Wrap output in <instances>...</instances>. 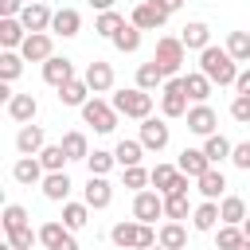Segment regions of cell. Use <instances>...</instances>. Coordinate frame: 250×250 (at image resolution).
Wrapping results in <instances>:
<instances>
[{
	"label": "cell",
	"instance_id": "6da1fadb",
	"mask_svg": "<svg viewBox=\"0 0 250 250\" xmlns=\"http://www.w3.org/2000/svg\"><path fill=\"white\" fill-rule=\"evenodd\" d=\"M199 70H203L211 82H219V86H234V78H238L234 55H230L227 47H203V51H199Z\"/></svg>",
	"mask_w": 250,
	"mask_h": 250
},
{
	"label": "cell",
	"instance_id": "7a4b0ae2",
	"mask_svg": "<svg viewBox=\"0 0 250 250\" xmlns=\"http://www.w3.org/2000/svg\"><path fill=\"white\" fill-rule=\"evenodd\" d=\"M109 102H113V109H117L121 117H137V121L152 117V94H148V90H141V86L117 90V94H113Z\"/></svg>",
	"mask_w": 250,
	"mask_h": 250
},
{
	"label": "cell",
	"instance_id": "3957f363",
	"mask_svg": "<svg viewBox=\"0 0 250 250\" xmlns=\"http://www.w3.org/2000/svg\"><path fill=\"white\" fill-rule=\"evenodd\" d=\"M184 39H176V35H160L156 39V62H160V70L168 74V78H180V70H184Z\"/></svg>",
	"mask_w": 250,
	"mask_h": 250
},
{
	"label": "cell",
	"instance_id": "277c9868",
	"mask_svg": "<svg viewBox=\"0 0 250 250\" xmlns=\"http://www.w3.org/2000/svg\"><path fill=\"white\" fill-rule=\"evenodd\" d=\"M117 109H113V102H102V98H90L86 105H82V121L86 125H94L98 133H113L117 129Z\"/></svg>",
	"mask_w": 250,
	"mask_h": 250
},
{
	"label": "cell",
	"instance_id": "5b68a950",
	"mask_svg": "<svg viewBox=\"0 0 250 250\" xmlns=\"http://www.w3.org/2000/svg\"><path fill=\"white\" fill-rule=\"evenodd\" d=\"M191 98H188V90H184V78H168L164 82V90H160V109H164V117H188V105Z\"/></svg>",
	"mask_w": 250,
	"mask_h": 250
},
{
	"label": "cell",
	"instance_id": "8992f818",
	"mask_svg": "<svg viewBox=\"0 0 250 250\" xmlns=\"http://www.w3.org/2000/svg\"><path fill=\"white\" fill-rule=\"evenodd\" d=\"M168 16H172V12H168L160 0H141V4L133 8V20H129V23H137L141 31H156V27H164Z\"/></svg>",
	"mask_w": 250,
	"mask_h": 250
},
{
	"label": "cell",
	"instance_id": "52a82bcc",
	"mask_svg": "<svg viewBox=\"0 0 250 250\" xmlns=\"http://www.w3.org/2000/svg\"><path fill=\"white\" fill-rule=\"evenodd\" d=\"M164 215V191H137L133 195V219H141V223H156Z\"/></svg>",
	"mask_w": 250,
	"mask_h": 250
},
{
	"label": "cell",
	"instance_id": "ba28073f",
	"mask_svg": "<svg viewBox=\"0 0 250 250\" xmlns=\"http://www.w3.org/2000/svg\"><path fill=\"white\" fill-rule=\"evenodd\" d=\"M39 242H43L47 250H78L74 230H70L66 223H43V227H39Z\"/></svg>",
	"mask_w": 250,
	"mask_h": 250
},
{
	"label": "cell",
	"instance_id": "9c48e42d",
	"mask_svg": "<svg viewBox=\"0 0 250 250\" xmlns=\"http://www.w3.org/2000/svg\"><path fill=\"white\" fill-rule=\"evenodd\" d=\"M51 51H55V43H51L47 31H27V39H23V47H20V55H23L27 62H47Z\"/></svg>",
	"mask_w": 250,
	"mask_h": 250
},
{
	"label": "cell",
	"instance_id": "30bf717a",
	"mask_svg": "<svg viewBox=\"0 0 250 250\" xmlns=\"http://www.w3.org/2000/svg\"><path fill=\"white\" fill-rule=\"evenodd\" d=\"M215 125H219V113H215L207 102H195V105L188 109V129H191V133L211 137V133H215Z\"/></svg>",
	"mask_w": 250,
	"mask_h": 250
},
{
	"label": "cell",
	"instance_id": "8fae6325",
	"mask_svg": "<svg viewBox=\"0 0 250 250\" xmlns=\"http://www.w3.org/2000/svg\"><path fill=\"white\" fill-rule=\"evenodd\" d=\"M20 20H23V27H27V31H47V27H51V20H55V12L47 8V0H31V4L20 12Z\"/></svg>",
	"mask_w": 250,
	"mask_h": 250
},
{
	"label": "cell",
	"instance_id": "7c38bea8",
	"mask_svg": "<svg viewBox=\"0 0 250 250\" xmlns=\"http://www.w3.org/2000/svg\"><path fill=\"white\" fill-rule=\"evenodd\" d=\"M70 78H74V62H70V59L51 55V59L43 62V82H47V86H55V90H59V86H66Z\"/></svg>",
	"mask_w": 250,
	"mask_h": 250
},
{
	"label": "cell",
	"instance_id": "4fadbf2b",
	"mask_svg": "<svg viewBox=\"0 0 250 250\" xmlns=\"http://www.w3.org/2000/svg\"><path fill=\"white\" fill-rule=\"evenodd\" d=\"M109 238H113L117 250H133V246H141V219H121V223H113Z\"/></svg>",
	"mask_w": 250,
	"mask_h": 250
},
{
	"label": "cell",
	"instance_id": "5bb4252c",
	"mask_svg": "<svg viewBox=\"0 0 250 250\" xmlns=\"http://www.w3.org/2000/svg\"><path fill=\"white\" fill-rule=\"evenodd\" d=\"M23 39H27L23 20H20V16H4V20H0V47H4V51H16V47H23Z\"/></svg>",
	"mask_w": 250,
	"mask_h": 250
},
{
	"label": "cell",
	"instance_id": "9a60e30c",
	"mask_svg": "<svg viewBox=\"0 0 250 250\" xmlns=\"http://www.w3.org/2000/svg\"><path fill=\"white\" fill-rule=\"evenodd\" d=\"M164 82H168V74L160 70V62H156V59H148V62H141V66H137V86H141V90L156 94V90H164Z\"/></svg>",
	"mask_w": 250,
	"mask_h": 250
},
{
	"label": "cell",
	"instance_id": "2e32d148",
	"mask_svg": "<svg viewBox=\"0 0 250 250\" xmlns=\"http://www.w3.org/2000/svg\"><path fill=\"white\" fill-rule=\"evenodd\" d=\"M86 82H90V90H94V94L113 90V66H109V62H102V59H94V62L86 66Z\"/></svg>",
	"mask_w": 250,
	"mask_h": 250
},
{
	"label": "cell",
	"instance_id": "e0dca14e",
	"mask_svg": "<svg viewBox=\"0 0 250 250\" xmlns=\"http://www.w3.org/2000/svg\"><path fill=\"white\" fill-rule=\"evenodd\" d=\"M141 145L160 152V148L168 145V125H164V121H156V117H145V121H141Z\"/></svg>",
	"mask_w": 250,
	"mask_h": 250
},
{
	"label": "cell",
	"instance_id": "ac0fdd59",
	"mask_svg": "<svg viewBox=\"0 0 250 250\" xmlns=\"http://www.w3.org/2000/svg\"><path fill=\"white\" fill-rule=\"evenodd\" d=\"M43 145H47V141H43V129H39V125H31V121H27V125H20L16 148H20L23 156H39V152H43Z\"/></svg>",
	"mask_w": 250,
	"mask_h": 250
},
{
	"label": "cell",
	"instance_id": "d6986e66",
	"mask_svg": "<svg viewBox=\"0 0 250 250\" xmlns=\"http://www.w3.org/2000/svg\"><path fill=\"white\" fill-rule=\"evenodd\" d=\"M176 168H180V172H188L191 180H199V176L211 168V160H207V152H203V148H184V152H180V160H176Z\"/></svg>",
	"mask_w": 250,
	"mask_h": 250
},
{
	"label": "cell",
	"instance_id": "ffe728a7",
	"mask_svg": "<svg viewBox=\"0 0 250 250\" xmlns=\"http://www.w3.org/2000/svg\"><path fill=\"white\" fill-rule=\"evenodd\" d=\"M90 94H94V90H90L86 78H70L66 86H59V102H62V105H86Z\"/></svg>",
	"mask_w": 250,
	"mask_h": 250
},
{
	"label": "cell",
	"instance_id": "44dd1931",
	"mask_svg": "<svg viewBox=\"0 0 250 250\" xmlns=\"http://www.w3.org/2000/svg\"><path fill=\"white\" fill-rule=\"evenodd\" d=\"M180 78H184V90H188L191 102H207V98H211V86H215V82H211L203 70H191V74H180Z\"/></svg>",
	"mask_w": 250,
	"mask_h": 250
},
{
	"label": "cell",
	"instance_id": "7402d4cb",
	"mask_svg": "<svg viewBox=\"0 0 250 250\" xmlns=\"http://www.w3.org/2000/svg\"><path fill=\"white\" fill-rule=\"evenodd\" d=\"M70 188H74V184H70L66 172H47V176H43V195L55 199V203H62V199L70 195Z\"/></svg>",
	"mask_w": 250,
	"mask_h": 250
},
{
	"label": "cell",
	"instance_id": "603a6c76",
	"mask_svg": "<svg viewBox=\"0 0 250 250\" xmlns=\"http://www.w3.org/2000/svg\"><path fill=\"white\" fill-rule=\"evenodd\" d=\"M109 199H113L109 180H105V176H90V180H86V203H90V207H109Z\"/></svg>",
	"mask_w": 250,
	"mask_h": 250
},
{
	"label": "cell",
	"instance_id": "cb8c5ba5",
	"mask_svg": "<svg viewBox=\"0 0 250 250\" xmlns=\"http://www.w3.org/2000/svg\"><path fill=\"white\" fill-rule=\"evenodd\" d=\"M184 47H191V51H203V47H211V27L203 23V20H191L188 27H184Z\"/></svg>",
	"mask_w": 250,
	"mask_h": 250
},
{
	"label": "cell",
	"instance_id": "d4e9b609",
	"mask_svg": "<svg viewBox=\"0 0 250 250\" xmlns=\"http://www.w3.org/2000/svg\"><path fill=\"white\" fill-rule=\"evenodd\" d=\"M12 176H16V184H35V180H43V160L39 156H20Z\"/></svg>",
	"mask_w": 250,
	"mask_h": 250
},
{
	"label": "cell",
	"instance_id": "484cf974",
	"mask_svg": "<svg viewBox=\"0 0 250 250\" xmlns=\"http://www.w3.org/2000/svg\"><path fill=\"white\" fill-rule=\"evenodd\" d=\"M195 184H199V191H203L207 199H223V191H227V176H223L215 164H211V168H207V172H203Z\"/></svg>",
	"mask_w": 250,
	"mask_h": 250
},
{
	"label": "cell",
	"instance_id": "4316f807",
	"mask_svg": "<svg viewBox=\"0 0 250 250\" xmlns=\"http://www.w3.org/2000/svg\"><path fill=\"white\" fill-rule=\"evenodd\" d=\"M215 223H223L215 199H207V203H199V207L191 211V227H195V230H215Z\"/></svg>",
	"mask_w": 250,
	"mask_h": 250
},
{
	"label": "cell",
	"instance_id": "83f0119b",
	"mask_svg": "<svg viewBox=\"0 0 250 250\" xmlns=\"http://www.w3.org/2000/svg\"><path fill=\"white\" fill-rule=\"evenodd\" d=\"M78 27H82V16L74 8H59L55 20H51V31L55 35H78Z\"/></svg>",
	"mask_w": 250,
	"mask_h": 250
},
{
	"label": "cell",
	"instance_id": "f1b7e54d",
	"mask_svg": "<svg viewBox=\"0 0 250 250\" xmlns=\"http://www.w3.org/2000/svg\"><path fill=\"white\" fill-rule=\"evenodd\" d=\"M35 109H39L35 94H16V98L8 102V113H12V121H23V125L35 117Z\"/></svg>",
	"mask_w": 250,
	"mask_h": 250
},
{
	"label": "cell",
	"instance_id": "f546056e",
	"mask_svg": "<svg viewBox=\"0 0 250 250\" xmlns=\"http://www.w3.org/2000/svg\"><path fill=\"white\" fill-rule=\"evenodd\" d=\"M203 152H207V160H211V164H223V160H230L234 145H230L223 133H211V137H207V145H203Z\"/></svg>",
	"mask_w": 250,
	"mask_h": 250
},
{
	"label": "cell",
	"instance_id": "4dcf8cb0",
	"mask_svg": "<svg viewBox=\"0 0 250 250\" xmlns=\"http://www.w3.org/2000/svg\"><path fill=\"white\" fill-rule=\"evenodd\" d=\"M160 246H168V250H184V246H188V230H184V223L168 219V223L160 227Z\"/></svg>",
	"mask_w": 250,
	"mask_h": 250
},
{
	"label": "cell",
	"instance_id": "1f68e13d",
	"mask_svg": "<svg viewBox=\"0 0 250 250\" xmlns=\"http://www.w3.org/2000/svg\"><path fill=\"white\" fill-rule=\"evenodd\" d=\"M113 156H117V164H121V168H133V164H141V156H145V145H141V141H117Z\"/></svg>",
	"mask_w": 250,
	"mask_h": 250
},
{
	"label": "cell",
	"instance_id": "d6a6232c",
	"mask_svg": "<svg viewBox=\"0 0 250 250\" xmlns=\"http://www.w3.org/2000/svg\"><path fill=\"white\" fill-rule=\"evenodd\" d=\"M39 160H43V168L47 172H66V148H62V141L59 145H43V152H39Z\"/></svg>",
	"mask_w": 250,
	"mask_h": 250
},
{
	"label": "cell",
	"instance_id": "836d02e7",
	"mask_svg": "<svg viewBox=\"0 0 250 250\" xmlns=\"http://www.w3.org/2000/svg\"><path fill=\"white\" fill-rule=\"evenodd\" d=\"M62 148H66V156H70V160H86V156H90V145H86V133H78V129H70V133H62Z\"/></svg>",
	"mask_w": 250,
	"mask_h": 250
},
{
	"label": "cell",
	"instance_id": "e575fe53",
	"mask_svg": "<svg viewBox=\"0 0 250 250\" xmlns=\"http://www.w3.org/2000/svg\"><path fill=\"white\" fill-rule=\"evenodd\" d=\"M219 215H223V223H242V219H246L242 195H223V199H219Z\"/></svg>",
	"mask_w": 250,
	"mask_h": 250
},
{
	"label": "cell",
	"instance_id": "d590c367",
	"mask_svg": "<svg viewBox=\"0 0 250 250\" xmlns=\"http://www.w3.org/2000/svg\"><path fill=\"white\" fill-rule=\"evenodd\" d=\"M113 47L125 51V55H133V51L141 47V27H137V23H125V27L113 35Z\"/></svg>",
	"mask_w": 250,
	"mask_h": 250
},
{
	"label": "cell",
	"instance_id": "8d00e7d4",
	"mask_svg": "<svg viewBox=\"0 0 250 250\" xmlns=\"http://www.w3.org/2000/svg\"><path fill=\"white\" fill-rule=\"evenodd\" d=\"M62 223H66L70 230H82V227L90 223V203H66V207H62Z\"/></svg>",
	"mask_w": 250,
	"mask_h": 250
},
{
	"label": "cell",
	"instance_id": "74e56055",
	"mask_svg": "<svg viewBox=\"0 0 250 250\" xmlns=\"http://www.w3.org/2000/svg\"><path fill=\"white\" fill-rule=\"evenodd\" d=\"M121 27H125V16H121V12H113V8H105V12L98 16V23H94V31H102V35H109V39H113Z\"/></svg>",
	"mask_w": 250,
	"mask_h": 250
},
{
	"label": "cell",
	"instance_id": "f35d334b",
	"mask_svg": "<svg viewBox=\"0 0 250 250\" xmlns=\"http://www.w3.org/2000/svg\"><path fill=\"white\" fill-rule=\"evenodd\" d=\"M23 62H27L23 55L4 51V55H0V78H4V82H16V78H20V70H23Z\"/></svg>",
	"mask_w": 250,
	"mask_h": 250
},
{
	"label": "cell",
	"instance_id": "ab89813d",
	"mask_svg": "<svg viewBox=\"0 0 250 250\" xmlns=\"http://www.w3.org/2000/svg\"><path fill=\"white\" fill-rule=\"evenodd\" d=\"M113 164H117V156H113V152H105V148H94V152L86 156V168H90V176H105Z\"/></svg>",
	"mask_w": 250,
	"mask_h": 250
},
{
	"label": "cell",
	"instance_id": "60d3db41",
	"mask_svg": "<svg viewBox=\"0 0 250 250\" xmlns=\"http://www.w3.org/2000/svg\"><path fill=\"white\" fill-rule=\"evenodd\" d=\"M227 51L234 55V62H246L250 59V31H230L227 35Z\"/></svg>",
	"mask_w": 250,
	"mask_h": 250
},
{
	"label": "cell",
	"instance_id": "b9f144b4",
	"mask_svg": "<svg viewBox=\"0 0 250 250\" xmlns=\"http://www.w3.org/2000/svg\"><path fill=\"white\" fill-rule=\"evenodd\" d=\"M164 215L168 219H188V191H172V195H164Z\"/></svg>",
	"mask_w": 250,
	"mask_h": 250
},
{
	"label": "cell",
	"instance_id": "7bdbcfd3",
	"mask_svg": "<svg viewBox=\"0 0 250 250\" xmlns=\"http://www.w3.org/2000/svg\"><path fill=\"white\" fill-rule=\"evenodd\" d=\"M176 176H180L176 164H156V168H152V188H156V191H168Z\"/></svg>",
	"mask_w": 250,
	"mask_h": 250
},
{
	"label": "cell",
	"instance_id": "ee69618b",
	"mask_svg": "<svg viewBox=\"0 0 250 250\" xmlns=\"http://www.w3.org/2000/svg\"><path fill=\"white\" fill-rule=\"evenodd\" d=\"M242 234H246V230H242V223H223V227H219V234H215V242H219V250H230Z\"/></svg>",
	"mask_w": 250,
	"mask_h": 250
},
{
	"label": "cell",
	"instance_id": "f6af8a7d",
	"mask_svg": "<svg viewBox=\"0 0 250 250\" xmlns=\"http://www.w3.org/2000/svg\"><path fill=\"white\" fill-rule=\"evenodd\" d=\"M145 184H152V172H145L141 164L125 168V188H133V191H145Z\"/></svg>",
	"mask_w": 250,
	"mask_h": 250
},
{
	"label": "cell",
	"instance_id": "bcb514c9",
	"mask_svg": "<svg viewBox=\"0 0 250 250\" xmlns=\"http://www.w3.org/2000/svg\"><path fill=\"white\" fill-rule=\"evenodd\" d=\"M20 227H27V211L20 203H8L4 207V230H20Z\"/></svg>",
	"mask_w": 250,
	"mask_h": 250
},
{
	"label": "cell",
	"instance_id": "7dc6e473",
	"mask_svg": "<svg viewBox=\"0 0 250 250\" xmlns=\"http://www.w3.org/2000/svg\"><path fill=\"white\" fill-rule=\"evenodd\" d=\"M39 234L31 230V227H20V230H8V242L16 246V250H31V242H35Z\"/></svg>",
	"mask_w": 250,
	"mask_h": 250
},
{
	"label": "cell",
	"instance_id": "c3c4849f",
	"mask_svg": "<svg viewBox=\"0 0 250 250\" xmlns=\"http://www.w3.org/2000/svg\"><path fill=\"white\" fill-rule=\"evenodd\" d=\"M230 117H234L238 125H250V98H246V94H234V102H230Z\"/></svg>",
	"mask_w": 250,
	"mask_h": 250
},
{
	"label": "cell",
	"instance_id": "681fc988",
	"mask_svg": "<svg viewBox=\"0 0 250 250\" xmlns=\"http://www.w3.org/2000/svg\"><path fill=\"white\" fill-rule=\"evenodd\" d=\"M230 160H234V168H242V172H250V141H242V145H234V152H230Z\"/></svg>",
	"mask_w": 250,
	"mask_h": 250
},
{
	"label": "cell",
	"instance_id": "f907efd6",
	"mask_svg": "<svg viewBox=\"0 0 250 250\" xmlns=\"http://www.w3.org/2000/svg\"><path fill=\"white\" fill-rule=\"evenodd\" d=\"M23 8H27L23 0H0V16H20Z\"/></svg>",
	"mask_w": 250,
	"mask_h": 250
},
{
	"label": "cell",
	"instance_id": "816d5d0a",
	"mask_svg": "<svg viewBox=\"0 0 250 250\" xmlns=\"http://www.w3.org/2000/svg\"><path fill=\"white\" fill-rule=\"evenodd\" d=\"M234 90L250 98V66H246V70H238V78H234Z\"/></svg>",
	"mask_w": 250,
	"mask_h": 250
},
{
	"label": "cell",
	"instance_id": "f5cc1de1",
	"mask_svg": "<svg viewBox=\"0 0 250 250\" xmlns=\"http://www.w3.org/2000/svg\"><path fill=\"white\" fill-rule=\"evenodd\" d=\"M188 180H191V176H188V172H180V176L172 180V188H168L164 195H172V191H188Z\"/></svg>",
	"mask_w": 250,
	"mask_h": 250
},
{
	"label": "cell",
	"instance_id": "db71d44e",
	"mask_svg": "<svg viewBox=\"0 0 250 250\" xmlns=\"http://www.w3.org/2000/svg\"><path fill=\"white\" fill-rule=\"evenodd\" d=\"M160 4H164L168 12H180V8H184V0H160Z\"/></svg>",
	"mask_w": 250,
	"mask_h": 250
},
{
	"label": "cell",
	"instance_id": "11a10c76",
	"mask_svg": "<svg viewBox=\"0 0 250 250\" xmlns=\"http://www.w3.org/2000/svg\"><path fill=\"white\" fill-rule=\"evenodd\" d=\"M230 250H250V234H242V238H238V242H234Z\"/></svg>",
	"mask_w": 250,
	"mask_h": 250
},
{
	"label": "cell",
	"instance_id": "9f6ffc18",
	"mask_svg": "<svg viewBox=\"0 0 250 250\" xmlns=\"http://www.w3.org/2000/svg\"><path fill=\"white\" fill-rule=\"evenodd\" d=\"M90 4H94L98 12H105V8H113V0H90Z\"/></svg>",
	"mask_w": 250,
	"mask_h": 250
},
{
	"label": "cell",
	"instance_id": "6f0895ef",
	"mask_svg": "<svg viewBox=\"0 0 250 250\" xmlns=\"http://www.w3.org/2000/svg\"><path fill=\"white\" fill-rule=\"evenodd\" d=\"M242 230H246V234H250V215H246V219H242Z\"/></svg>",
	"mask_w": 250,
	"mask_h": 250
},
{
	"label": "cell",
	"instance_id": "680465c9",
	"mask_svg": "<svg viewBox=\"0 0 250 250\" xmlns=\"http://www.w3.org/2000/svg\"><path fill=\"white\" fill-rule=\"evenodd\" d=\"M0 250H16V246H12V242H4V246H0Z\"/></svg>",
	"mask_w": 250,
	"mask_h": 250
},
{
	"label": "cell",
	"instance_id": "91938a15",
	"mask_svg": "<svg viewBox=\"0 0 250 250\" xmlns=\"http://www.w3.org/2000/svg\"><path fill=\"white\" fill-rule=\"evenodd\" d=\"M148 250H168V246H160V242H156V246H148Z\"/></svg>",
	"mask_w": 250,
	"mask_h": 250
},
{
	"label": "cell",
	"instance_id": "94428289",
	"mask_svg": "<svg viewBox=\"0 0 250 250\" xmlns=\"http://www.w3.org/2000/svg\"><path fill=\"white\" fill-rule=\"evenodd\" d=\"M27 4H31V0H27Z\"/></svg>",
	"mask_w": 250,
	"mask_h": 250
}]
</instances>
